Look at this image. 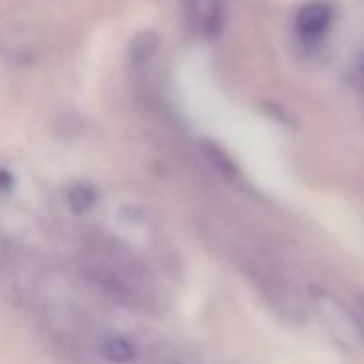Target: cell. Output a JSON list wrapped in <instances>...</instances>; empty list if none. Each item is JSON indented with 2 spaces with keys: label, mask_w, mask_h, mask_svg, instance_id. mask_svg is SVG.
Returning <instances> with one entry per match:
<instances>
[{
  "label": "cell",
  "mask_w": 364,
  "mask_h": 364,
  "mask_svg": "<svg viewBox=\"0 0 364 364\" xmlns=\"http://www.w3.org/2000/svg\"><path fill=\"white\" fill-rule=\"evenodd\" d=\"M328 24H330V9L326 5H319V3L306 5L298 14V20H296L298 33L304 35L306 39L321 35L328 28Z\"/></svg>",
  "instance_id": "obj_1"
},
{
  "label": "cell",
  "mask_w": 364,
  "mask_h": 364,
  "mask_svg": "<svg viewBox=\"0 0 364 364\" xmlns=\"http://www.w3.org/2000/svg\"><path fill=\"white\" fill-rule=\"evenodd\" d=\"M99 353L112 364H127L135 358V347L124 336H105L99 347Z\"/></svg>",
  "instance_id": "obj_2"
}]
</instances>
